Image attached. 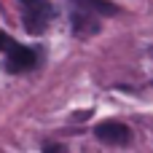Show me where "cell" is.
Wrapping results in <instances>:
<instances>
[{
    "instance_id": "4",
    "label": "cell",
    "mask_w": 153,
    "mask_h": 153,
    "mask_svg": "<svg viewBox=\"0 0 153 153\" xmlns=\"http://www.w3.org/2000/svg\"><path fill=\"white\" fill-rule=\"evenodd\" d=\"M70 27H73V35L75 38H89V35H97L102 30L100 16L91 13V11H83L78 5L70 8Z\"/></svg>"
},
{
    "instance_id": "1",
    "label": "cell",
    "mask_w": 153,
    "mask_h": 153,
    "mask_svg": "<svg viewBox=\"0 0 153 153\" xmlns=\"http://www.w3.org/2000/svg\"><path fill=\"white\" fill-rule=\"evenodd\" d=\"M0 54H3V70L8 75L30 73L40 65V48L38 46H22L8 32L0 30Z\"/></svg>"
},
{
    "instance_id": "3",
    "label": "cell",
    "mask_w": 153,
    "mask_h": 153,
    "mask_svg": "<svg viewBox=\"0 0 153 153\" xmlns=\"http://www.w3.org/2000/svg\"><path fill=\"white\" fill-rule=\"evenodd\" d=\"M94 137L110 148H126L132 145V129L121 121H102L94 126Z\"/></svg>"
},
{
    "instance_id": "6",
    "label": "cell",
    "mask_w": 153,
    "mask_h": 153,
    "mask_svg": "<svg viewBox=\"0 0 153 153\" xmlns=\"http://www.w3.org/2000/svg\"><path fill=\"white\" fill-rule=\"evenodd\" d=\"M40 151H43V153H70V151H67V145H62V143H43Z\"/></svg>"
},
{
    "instance_id": "2",
    "label": "cell",
    "mask_w": 153,
    "mask_h": 153,
    "mask_svg": "<svg viewBox=\"0 0 153 153\" xmlns=\"http://www.w3.org/2000/svg\"><path fill=\"white\" fill-rule=\"evenodd\" d=\"M22 3V24L30 35H40L48 30V24L56 16V8L51 0H19Z\"/></svg>"
},
{
    "instance_id": "5",
    "label": "cell",
    "mask_w": 153,
    "mask_h": 153,
    "mask_svg": "<svg viewBox=\"0 0 153 153\" xmlns=\"http://www.w3.org/2000/svg\"><path fill=\"white\" fill-rule=\"evenodd\" d=\"M70 3L83 8V11H91L97 16H118L121 13V8L116 3H110V0H70Z\"/></svg>"
},
{
    "instance_id": "7",
    "label": "cell",
    "mask_w": 153,
    "mask_h": 153,
    "mask_svg": "<svg viewBox=\"0 0 153 153\" xmlns=\"http://www.w3.org/2000/svg\"><path fill=\"white\" fill-rule=\"evenodd\" d=\"M151 56H153V48H151Z\"/></svg>"
}]
</instances>
